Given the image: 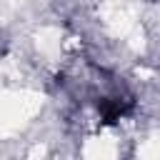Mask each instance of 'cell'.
Masks as SVG:
<instances>
[{
  "label": "cell",
  "instance_id": "1",
  "mask_svg": "<svg viewBox=\"0 0 160 160\" xmlns=\"http://www.w3.org/2000/svg\"><path fill=\"white\" fill-rule=\"evenodd\" d=\"M100 110H102V120L105 122H115V120H120L130 110V102L128 100H120V98H112V100H105Z\"/></svg>",
  "mask_w": 160,
  "mask_h": 160
}]
</instances>
